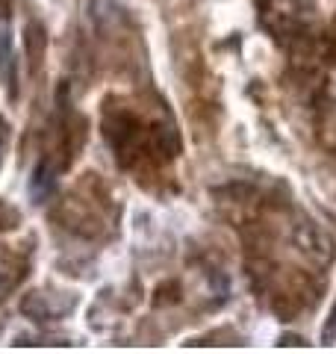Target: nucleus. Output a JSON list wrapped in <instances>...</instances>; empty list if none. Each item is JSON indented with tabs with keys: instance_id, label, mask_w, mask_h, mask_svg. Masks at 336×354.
<instances>
[{
	"instance_id": "obj_1",
	"label": "nucleus",
	"mask_w": 336,
	"mask_h": 354,
	"mask_svg": "<svg viewBox=\"0 0 336 354\" xmlns=\"http://www.w3.org/2000/svg\"><path fill=\"white\" fill-rule=\"evenodd\" d=\"M56 189V169L50 160H41L36 165V171H32V183H30V192L36 201H44L50 192Z\"/></svg>"
},
{
	"instance_id": "obj_5",
	"label": "nucleus",
	"mask_w": 336,
	"mask_h": 354,
	"mask_svg": "<svg viewBox=\"0 0 336 354\" xmlns=\"http://www.w3.org/2000/svg\"><path fill=\"white\" fill-rule=\"evenodd\" d=\"M3 142H6V133L0 130V160H3Z\"/></svg>"
},
{
	"instance_id": "obj_3",
	"label": "nucleus",
	"mask_w": 336,
	"mask_h": 354,
	"mask_svg": "<svg viewBox=\"0 0 336 354\" xmlns=\"http://www.w3.org/2000/svg\"><path fill=\"white\" fill-rule=\"evenodd\" d=\"M333 330H336V304H333V313H330V322H328V330H324V339H333Z\"/></svg>"
},
{
	"instance_id": "obj_2",
	"label": "nucleus",
	"mask_w": 336,
	"mask_h": 354,
	"mask_svg": "<svg viewBox=\"0 0 336 354\" xmlns=\"http://www.w3.org/2000/svg\"><path fill=\"white\" fill-rule=\"evenodd\" d=\"M21 274L24 272H18V266L12 260H0V301L15 290V283L21 281Z\"/></svg>"
},
{
	"instance_id": "obj_4",
	"label": "nucleus",
	"mask_w": 336,
	"mask_h": 354,
	"mask_svg": "<svg viewBox=\"0 0 336 354\" xmlns=\"http://www.w3.org/2000/svg\"><path fill=\"white\" fill-rule=\"evenodd\" d=\"M9 15V0H0V21H6Z\"/></svg>"
}]
</instances>
